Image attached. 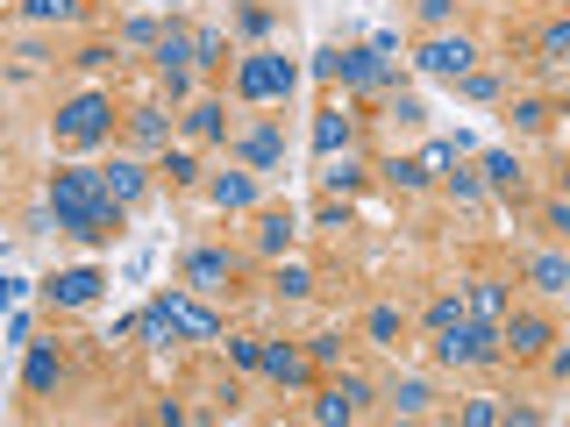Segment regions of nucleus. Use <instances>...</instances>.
<instances>
[{"label": "nucleus", "mask_w": 570, "mask_h": 427, "mask_svg": "<svg viewBox=\"0 0 570 427\" xmlns=\"http://www.w3.org/2000/svg\"><path fill=\"white\" fill-rule=\"evenodd\" d=\"M50 214H58V228L65 236H79L86 249H107L121 236V207L115 192H107V171L100 165H65V171H50Z\"/></svg>", "instance_id": "obj_1"}, {"label": "nucleus", "mask_w": 570, "mask_h": 427, "mask_svg": "<svg viewBox=\"0 0 570 427\" xmlns=\"http://www.w3.org/2000/svg\"><path fill=\"white\" fill-rule=\"evenodd\" d=\"M435 356L450 370H485V364H507V335H499V320H456V328L435 335Z\"/></svg>", "instance_id": "obj_2"}, {"label": "nucleus", "mask_w": 570, "mask_h": 427, "mask_svg": "<svg viewBox=\"0 0 570 427\" xmlns=\"http://www.w3.org/2000/svg\"><path fill=\"white\" fill-rule=\"evenodd\" d=\"M50 136L65 142V150H94V142L115 136V107H107V93H79L58 107V121H50Z\"/></svg>", "instance_id": "obj_3"}, {"label": "nucleus", "mask_w": 570, "mask_h": 427, "mask_svg": "<svg viewBox=\"0 0 570 427\" xmlns=\"http://www.w3.org/2000/svg\"><path fill=\"white\" fill-rule=\"evenodd\" d=\"M299 86V64H285L278 50H249L236 64V100H285Z\"/></svg>", "instance_id": "obj_4"}, {"label": "nucleus", "mask_w": 570, "mask_h": 427, "mask_svg": "<svg viewBox=\"0 0 570 427\" xmlns=\"http://www.w3.org/2000/svg\"><path fill=\"white\" fill-rule=\"evenodd\" d=\"M414 64L428 71V79H471V64H478V50L463 43V36H428V43L414 50Z\"/></svg>", "instance_id": "obj_5"}, {"label": "nucleus", "mask_w": 570, "mask_h": 427, "mask_svg": "<svg viewBox=\"0 0 570 427\" xmlns=\"http://www.w3.org/2000/svg\"><path fill=\"white\" fill-rule=\"evenodd\" d=\"M499 335H507V356H513V364H534V356L557 342L549 314H507V320H499Z\"/></svg>", "instance_id": "obj_6"}, {"label": "nucleus", "mask_w": 570, "mask_h": 427, "mask_svg": "<svg viewBox=\"0 0 570 427\" xmlns=\"http://www.w3.org/2000/svg\"><path fill=\"white\" fill-rule=\"evenodd\" d=\"M343 86H350V93H400L385 50H343Z\"/></svg>", "instance_id": "obj_7"}, {"label": "nucleus", "mask_w": 570, "mask_h": 427, "mask_svg": "<svg viewBox=\"0 0 570 427\" xmlns=\"http://www.w3.org/2000/svg\"><path fill=\"white\" fill-rule=\"evenodd\" d=\"M236 157H243L249 171H278V165H285V129H278V121L243 129V136H236Z\"/></svg>", "instance_id": "obj_8"}, {"label": "nucleus", "mask_w": 570, "mask_h": 427, "mask_svg": "<svg viewBox=\"0 0 570 427\" xmlns=\"http://www.w3.org/2000/svg\"><path fill=\"white\" fill-rule=\"evenodd\" d=\"M100 285H107V278L79 264V271H50V278H43V299H50V307H94Z\"/></svg>", "instance_id": "obj_9"}, {"label": "nucleus", "mask_w": 570, "mask_h": 427, "mask_svg": "<svg viewBox=\"0 0 570 427\" xmlns=\"http://www.w3.org/2000/svg\"><path fill=\"white\" fill-rule=\"evenodd\" d=\"M228 278H236V257H228V249H193V257H186V285H193V292H222Z\"/></svg>", "instance_id": "obj_10"}, {"label": "nucleus", "mask_w": 570, "mask_h": 427, "mask_svg": "<svg viewBox=\"0 0 570 427\" xmlns=\"http://www.w3.org/2000/svg\"><path fill=\"white\" fill-rule=\"evenodd\" d=\"M264 378H272V385H307L314 378V356L293 349V342H264Z\"/></svg>", "instance_id": "obj_11"}, {"label": "nucleus", "mask_w": 570, "mask_h": 427, "mask_svg": "<svg viewBox=\"0 0 570 427\" xmlns=\"http://www.w3.org/2000/svg\"><path fill=\"white\" fill-rule=\"evenodd\" d=\"M207 200L222 207V214H249V207H257V171H222L207 186Z\"/></svg>", "instance_id": "obj_12"}, {"label": "nucleus", "mask_w": 570, "mask_h": 427, "mask_svg": "<svg viewBox=\"0 0 570 427\" xmlns=\"http://www.w3.org/2000/svg\"><path fill=\"white\" fill-rule=\"evenodd\" d=\"M100 171H107V192H115L121 207H136L142 192H150V171H142L136 157H115V165H100Z\"/></svg>", "instance_id": "obj_13"}, {"label": "nucleus", "mask_w": 570, "mask_h": 427, "mask_svg": "<svg viewBox=\"0 0 570 427\" xmlns=\"http://www.w3.org/2000/svg\"><path fill=\"white\" fill-rule=\"evenodd\" d=\"M385 186L392 192H428V186H435V165H428V157H385Z\"/></svg>", "instance_id": "obj_14"}, {"label": "nucleus", "mask_w": 570, "mask_h": 427, "mask_svg": "<svg viewBox=\"0 0 570 427\" xmlns=\"http://www.w3.org/2000/svg\"><path fill=\"white\" fill-rule=\"evenodd\" d=\"M22 385L36 391V399H50V391L65 385V356H58V349H29V364H22Z\"/></svg>", "instance_id": "obj_15"}, {"label": "nucleus", "mask_w": 570, "mask_h": 427, "mask_svg": "<svg viewBox=\"0 0 570 427\" xmlns=\"http://www.w3.org/2000/svg\"><path fill=\"white\" fill-rule=\"evenodd\" d=\"M178 121H186L193 142H222V136H228V107H222V100H193Z\"/></svg>", "instance_id": "obj_16"}, {"label": "nucleus", "mask_w": 570, "mask_h": 427, "mask_svg": "<svg viewBox=\"0 0 570 427\" xmlns=\"http://www.w3.org/2000/svg\"><path fill=\"white\" fill-rule=\"evenodd\" d=\"M350 136H356V121L343 115V107H321V115H314V150H321V157L350 150Z\"/></svg>", "instance_id": "obj_17"}, {"label": "nucleus", "mask_w": 570, "mask_h": 427, "mask_svg": "<svg viewBox=\"0 0 570 427\" xmlns=\"http://www.w3.org/2000/svg\"><path fill=\"white\" fill-rule=\"evenodd\" d=\"M171 320H178V335H193V342H222V320L207 307H193L186 292H171Z\"/></svg>", "instance_id": "obj_18"}, {"label": "nucleus", "mask_w": 570, "mask_h": 427, "mask_svg": "<svg viewBox=\"0 0 570 427\" xmlns=\"http://www.w3.org/2000/svg\"><path fill=\"white\" fill-rule=\"evenodd\" d=\"M129 142H136V150H165V142H171V115H165V107H136V115H129Z\"/></svg>", "instance_id": "obj_19"}, {"label": "nucleus", "mask_w": 570, "mask_h": 427, "mask_svg": "<svg viewBox=\"0 0 570 427\" xmlns=\"http://www.w3.org/2000/svg\"><path fill=\"white\" fill-rule=\"evenodd\" d=\"M463 307H471L478 320H507V285H499V278H471V285H463Z\"/></svg>", "instance_id": "obj_20"}, {"label": "nucleus", "mask_w": 570, "mask_h": 427, "mask_svg": "<svg viewBox=\"0 0 570 427\" xmlns=\"http://www.w3.org/2000/svg\"><path fill=\"white\" fill-rule=\"evenodd\" d=\"M478 171H485V186L507 192V200L521 192V157H513V150H485V157H478Z\"/></svg>", "instance_id": "obj_21"}, {"label": "nucleus", "mask_w": 570, "mask_h": 427, "mask_svg": "<svg viewBox=\"0 0 570 427\" xmlns=\"http://www.w3.org/2000/svg\"><path fill=\"white\" fill-rule=\"evenodd\" d=\"M157 71H193V29L165 22V36H157Z\"/></svg>", "instance_id": "obj_22"}, {"label": "nucleus", "mask_w": 570, "mask_h": 427, "mask_svg": "<svg viewBox=\"0 0 570 427\" xmlns=\"http://www.w3.org/2000/svg\"><path fill=\"white\" fill-rule=\"evenodd\" d=\"M442 186H450L456 214H478V207H485V192H492V186H485V171H463V165H456L450 178H442Z\"/></svg>", "instance_id": "obj_23"}, {"label": "nucleus", "mask_w": 570, "mask_h": 427, "mask_svg": "<svg viewBox=\"0 0 570 427\" xmlns=\"http://www.w3.org/2000/svg\"><path fill=\"white\" fill-rule=\"evenodd\" d=\"M293 236H299L293 207H272V214H264V221H257V249H264V257H278V249L293 242Z\"/></svg>", "instance_id": "obj_24"}, {"label": "nucleus", "mask_w": 570, "mask_h": 427, "mask_svg": "<svg viewBox=\"0 0 570 427\" xmlns=\"http://www.w3.org/2000/svg\"><path fill=\"white\" fill-rule=\"evenodd\" d=\"M364 335H371L379 349H400V335H406V314H400V307H371V314H364Z\"/></svg>", "instance_id": "obj_25"}, {"label": "nucleus", "mask_w": 570, "mask_h": 427, "mask_svg": "<svg viewBox=\"0 0 570 427\" xmlns=\"http://www.w3.org/2000/svg\"><path fill=\"white\" fill-rule=\"evenodd\" d=\"M385 399H392V414H428V406H435V385H428V378H400Z\"/></svg>", "instance_id": "obj_26"}, {"label": "nucleus", "mask_w": 570, "mask_h": 427, "mask_svg": "<svg viewBox=\"0 0 570 427\" xmlns=\"http://www.w3.org/2000/svg\"><path fill=\"white\" fill-rule=\"evenodd\" d=\"M528 278H534V292H570V264L563 257H528Z\"/></svg>", "instance_id": "obj_27"}, {"label": "nucleus", "mask_w": 570, "mask_h": 427, "mask_svg": "<svg viewBox=\"0 0 570 427\" xmlns=\"http://www.w3.org/2000/svg\"><path fill=\"white\" fill-rule=\"evenodd\" d=\"M421 320H428V328L442 335V328H456V320H471V307H463V292H435V299H428V314H421Z\"/></svg>", "instance_id": "obj_28"}, {"label": "nucleus", "mask_w": 570, "mask_h": 427, "mask_svg": "<svg viewBox=\"0 0 570 427\" xmlns=\"http://www.w3.org/2000/svg\"><path fill=\"white\" fill-rule=\"evenodd\" d=\"M356 414H364V406H356L343 385H328V391L314 399V420H328V427H335V420H356Z\"/></svg>", "instance_id": "obj_29"}, {"label": "nucleus", "mask_w": 570, "mask_h": 427, "mask_svg": "<svg viewBox=\"0 0 570 427\" xmlns=\"http://www.w3.org/2000/svg\"><path fill=\"white\" fill-rule=\"evenodd\" d=\"M79 0H22V22H79Z\"/></svg>", "instance_id": "obj_30"}, {"label": "nucleus", "mask_w": 570, "mask_h": 427, "mask_svg": "<svg viewBox=\"0 0 570 427\" xmlns=\"http://www.w3.org/2000/svg\"><path fill=\"white\" fill-rule=\"evenodd\" d=\"M321 178H328V192H343V200H350V192L364 186V165H356V157L343 150V157H328V171H321Z\"/></svg>", "instance_id": "obj_31"}, {"label": "nucleus", "mask_w": 570, "mask_h": 427, "mask_svg": "<svg viewBox=\"0 0 570 427\" xmlns=\"http://www.w3.org/2000/svg\"><path fill=\"white\" fill-rule=\"evenodd\" d=\"M534 50H542L549 64H570V14H563V22H549L542 36H534Z\"/></svg>", "instance_id": "obj_32"}, {"label": "nucleus", "mask_w": 570, "mask_h": 427, "mask_svg": "<svg viewBox=\"0 0 570 427\" xmlns=\"http://www.w3.org/2000/svg\"><path fill=\"white\" fill-rule=\"evenodd\" d=\"M193 64H228V36L222 29H193Z\"/></svg>", "instance_id": "obj_33"}, {"label": "nucleus", "mask_w": 570, "mask_h": 427, "mask_svg": "<svg viewBox=\"0 0 570 427\" xmlns=\"http://www.w3.org/2000/svg\"><path fill=\"white\" fill-rule=\"evenodd\" d=\"M157 36H165V22L136 14V22H121V50H157Z\"/></svg>", "instance_id": "obj_34"}, {"label": "nucleus", "mask_w": 570, "mask_h": 427, "mask_svg": "<svg viewBox=\"0 0 570 427\" xmlns=\"http://www.w3.org/2000/svg\"><path fill=\"white\" fill-rule=\"evenodd\" d=\"M165 178H171V186H200V157H193V150H165Z\"/></svg>", "instance_id": "obj_35"}, {"label": "nucleus", "mask_w": 570, "mask_h": 427, "mask_svg": "<svg viewBox=\"0 0 570 427\" xmlns=\"http://www.w3.org/2000/svg\"><path fill=\"white\" fill-rule=\"evenodd\" d=\"M272 285H278V299H307L314 292V271H307V264H285Z\"/></svg>", "instance_id": "obj_36"}, {"label": "nucleus", "mask_w": 570, "mask_h": 427, "mask_svg": "<svg viewBox=\"0 0 570 427\" xmlns=\"http://www.w3.org/2000/svg\"><path fill=\"white\" fill-rule=\"evenodd\" d=\"M507 121H513L521 136H534V129H549V107H542V100H513V115H507Z\"/></svg>", "instance_id": "obj_37"}, {"label": "nucleus", "mask_w": 570, "mask_h": 427, "mask_svg": "<svg viewBox=\"0 0 570 427\" xmlns=\"http://www.w3.org/2000/svg\"><path fill=\"white\" fill-rule=\"evenodd\" d=\"M228 364H236V370H264V342H249V335H228Z\"/></svg>", "instance_id": "obj_38"}, {"label": "nucleus", "mask_w": 570, "mask_h": 427, "mask_svg": "<svg viewBox=\"0 0 570 427\" xmlns=\"http://www.w3.org/2000/svg\"><path fill=\"white\" fill-rule=\"evenodd\" d=\"M307 356H314V370H335V364H343V335H314Z\"/></svg>", "instance_id": "obj_39"}, {"label": "nucleus", "mask_w": 570, "mask_h": 427, "mask_svg": "<svg viewBox=\"0 0 570 427\" xmlns=\"http://www.w3.org/2000/svg\"><path fill=\"white\" fill-rule=\"evenodd\" d=\"M456 86H463V100H478V107L499 100V79H492V71H471V79H456Z\"/></svg>", "instance_id": "obj_40"}, {"label": "nucleus", "mask_w": 570, "mask_h": 427, "mask_svg": "<svg viewBox=\"0 0 570 427\" xmlns=\"http://www.w3.org/2000/svg\"><path fill=\"white\" fill-rule=\"evenodd\" d=\"M463 420H471V427H492V420H507V406H492V399H463Z\"/></svg>", "instance_id": "obj_41"}, {"label": "nucleus", "mask_w": 570, "mask_h": 427, "mask_svg": "<svg viewBox=\"0 0 570 427\" xmlns=\"http://www.w3.org/2000/svg\"><path fill=\"white\" fill-rule=\"evenodd\" d=\"M414 14H421L428 29H442V22H450V14H456V0H414Z\"/></svg>", "instance_id": "obj_42"}, {"label": "nucleus", "mask_w": 570, "mask_h": 427, "mask_svg": "<svg viewBox=\"0 0 570 427\" xmlns=\"http://www.w3.org/2000/svg\"><path fill=\"white\" fill-rule=\"evenodd\" d=\"M392 115H400V121H406V129H421V121H428V107H421L414 93H392Z\"/></svg>", "instance_id": "obj_43"}, {"label": "nucleus", "mask_w": 570, "mask_h": 427, "mask_svg": "<svg viewBox=\"0 0 570 427\" xmlns=\"http://www.w3.org/2000/svg\"><path fill=\"white\" fill-rule=\"evenodd\" d=\"M314 79H343V50H314Z\"/></svg>", "instance_id": "obj_44"}, {"label": "nucleus", "mask_w": 570, "mask_h": 427, "mask_svg": "<svg viewBox=\"0 0 570 427\" xmlns=\"http://www.w3.org/2000/svg\"><path fill=\"white\" fill-rule=\"evenodd\" d=\"M236 29H243V36H264V29H272V14H264V8H243Z\"/></svg>", "instance_id": "obj_45"}, {"label": "nucleus", "mask_w": 570, "mask_h": 427, "mask_svg": "<svg viewBox=\"0 0 570 427\" xmlns=\"http://www.w3.org/2000/svg\"><path fill=\"white\" fill-rule=\"evenodd\" d=\"M549 228H557V236H570V192H563V200H549Z\"/></svg>", "instance_id": "obj_46"}, {"label": "nucleus", "mask_w": 570, "mask_h": 427, "mask_svg": "<svg viewBox=\"0 0 570 427\" xmlns=\"http://www.w3.org/2000/svg\"><path fill=\"white\" fill-rule=\"evenodd\" d=\"M549 370H557V378L570 385V349H557V356H549Z\"/></svg>", "instance_id": "obj_47"}, {"label": "nucleus", "mask_w": 570, "mask_h": 427, "mask_svg": "<svg viewBox=\"0 0 570 427\" xmlns=\"http://www.w3.org/2000/svg\"><path fill=\"white\" fill-rule=\"evenodd\" d=\"M563 192H570V157H563Z\"/></svg>", "instance_id": "obj_48"}]
</instances>
